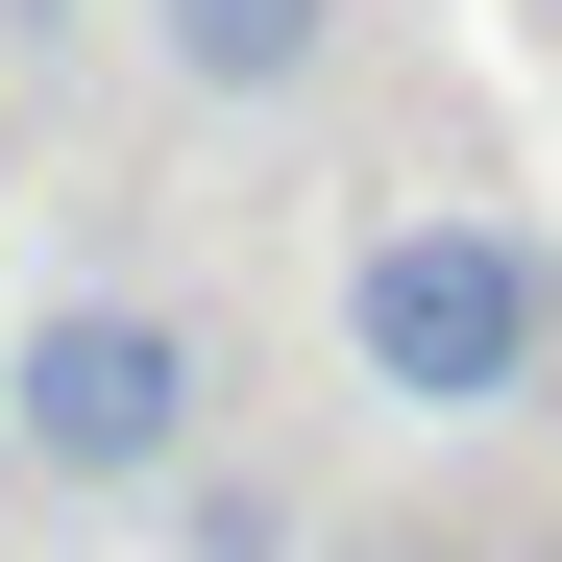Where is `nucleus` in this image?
<instances>
[{"label":"nucleus","instance_id":"nucleus-4","mask_svg":"<svg viewBox=\"0 0 562 562\" xmlns=\"http://www.w3.org/2000/svg\"><path fill=\"white\" fill-rule=\"evenodd\" d=\"M171 538L196 562H294V490H269V464H171Z\"/></svg>","mask_w":562,"mask_h":562},{"label":"nucleus","instance_id":"nucleus-2","mask_svg":"<svg viewBox=\"0 0 562 562\" xmlns=\"http://www.w3.org/2000/svg\"><path fill=\"white\" fill-rule=\"evenodd\" d=\"M196 416H221V342L171 294H49L25 342H0V440H25L49 490H171Z\"/></svg>","mask_w":562,"mask_h":562},{"label":"nucleus","instance_id":"nucleus-3","mask_svg":"<svg viewBox=\"0 0 562 562\" xmlns=\"http://www.w3.org/2000/svg\"><path fill=\"white\" fill-rule=\"evenodd\" d=\"M147 49H171V99H318L342 0H147Z\"/></svg>","mask_w":562,"mask_h":562},{"label":"nucleus","instance_id":"nucleus-1","mask_svg":"<svg viewBox=\"0 0 562 562\" xmlns=\"http://www.w3.org/2000/svg\"><path fill=\"white\" fill-rule=\"evenodd\" d=\"M342 342L392 416H562V269L490 196H392L342 245Z\"/></svg>","mask_w":562,"mask_h":562}]
</instances>
